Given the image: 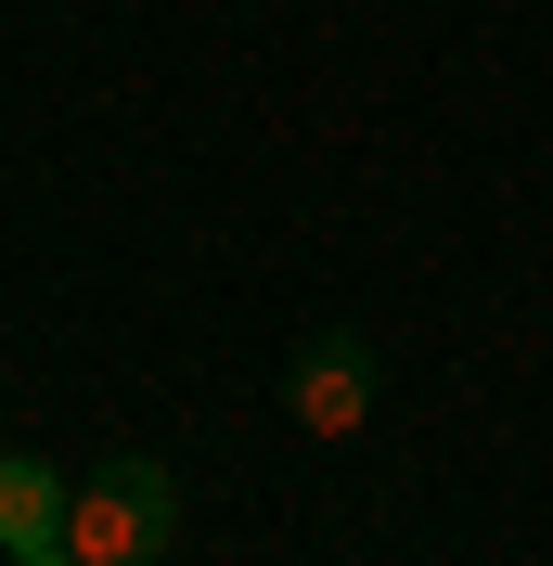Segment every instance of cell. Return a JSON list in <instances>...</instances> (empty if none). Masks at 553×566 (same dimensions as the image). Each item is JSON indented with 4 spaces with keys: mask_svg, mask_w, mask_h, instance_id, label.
I'll return each mask as SVG.
<instances>
[{
    "mask_svg": "<svg viewBox=\"0 0 553 566\" xmlns=\"http://www.w3.org/2000/svg\"><path fill=\"white\" fill-rule=\"evenodd\" d=\"M168 528H180V476L129 451V463H91V476H77L65 554H77V566H155V554H168Z\"/></svg>",
    "mask_w": 553,
    "mask_h": 566,
    "instance_id": "1",
    "label": "cell"
},
{
    "mask_svg": "<svg viewBox=\"0 0 553 566\" xmlns=\"http://www.w3.org/2000/svg\"><path fill=\"white\" fill-rule=\"evenodd\" d=\"M283 412H296V438H361L374 424V335H310L283 360Z\"/></svg>",
    "mask_w": 553,
    "mask_h": 566,
    "instance_id": "2",
    "label": "cell"
},
{
    "mask_svg": "<svg viewBox=\"0 0 553 566\" xmlns=\"http://www.w3.org/2000/svg\"><path fill=\"white\" fill-rule=\"evenodd\" d=\"M77 476H52L39 451H0V554H65Z\"/></svg>",
    "mask_w": 553,
    "mask_h": 566,
    "instance_id": "3",
    "label": "cell"
},
{
    "mask_svg": "<svg viewBox=\"0 0 553 566\" xmlns=\"http://www.w3.org/2000/svg\"><path fill=\"white\" fill-rule=\"evenodd\" d=\"M0 566H77V554H0Z\"/></svg>",
    "mask_w": 553,
    "mask_h": 566,
    "instance_id": "4",
    "label": "cell"
}]
</instances>
